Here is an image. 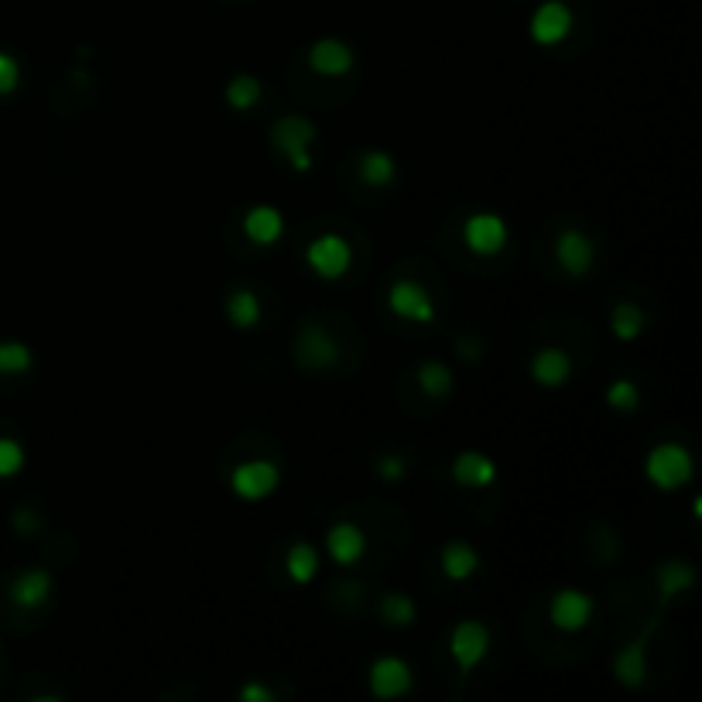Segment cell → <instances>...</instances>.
I'll use <instances>...</instances> for the list:
<instances>
[{"mask_svg":"<svg viewBox=\"0 0 702 702\" xmlns=\"http://www.w3.org/2000/svg\"><path fill=\"white\" fill-rule=\"evenodd\" d=\"M312 140H316V124L306 113H288L274 121L271 127V145L288 158V165L295 172H309L312 169Z\"/></svg>","mask_w":702,"mask_h":702,"instance_id":"1","label":"cell"},{"mask_svg":"<svg viewBox=\"0 0 702 702\" xmlns=\"http://www.w3.org/2000/svg\"><path fill=\"white\" fill-rule=\"evenodd\" d=\"M692 453L682 446V442H658L644 463V473L648 480L658 487V490H678L692 480Z\"/></svg>","mask_w":702,"mask_h":702,"instance_id":"2","label":"cell"},{"mask_svg":"<svg viewBox=\"0 0 702 702\" xmlns=\"http://www.w3.org/2000/svg\"><path fill=\"white\" fill-rule=\"evenodd\" d=\"M306 264L322 281H336L349 271V264H354V247H349L340 233H322V237H316L306 247Z\"/></svg>","mask_w":702,"mask_h":702,"instance_id":"3","label":"cell"},{"mask_svg":"<svg viewBox=\"0 0 702 702\" xmlns=\"http://www.w3.org/2000/svg\"><path fill=\"white\" fill-rule=\"evenodd\" d=\"M387 309L397 319H408V322H418V325L435 322V301L426 292V285H421V281H415V278L394 281L391 292H387Z\"/></svg>","mask_w":702,"mask_h":702,"instance_id":"4","label":"cell"},{"mask_svg":"<svg viewBox=\"0 0 702 702\" xmlns=\"http://www.w3.org/2000/svg\"><path fill=\"white\" fill-rule=\"evenodd\" d=\"M278 483H281V470L271 459H247L230 477L233 494H237L241 501H264L274 494Z\"/></svg>","mask_w":702,"mask_h":702,"instance_id":"5","label":"cell"},{"mask_svg":"<svg viewBox=\"0 0 702 702\" xmlns=\"http://www.w3.org/2000/svg\"><path fill=\"white\" fill-rule=\"evenodd\" d=\"M295 357L301 367H312V370L333 367L340 360V343L333 340V333L325 330V325L306 322L298 330V340H295Z\"/></svg>","mask_w":702,"mask_h":702,"instance_id":"6","label":"cell"},{"mask_svg":"<svg viewBox=\"0 0 702 702\" xmlns=\"http://www.w3.org/2000/svg\"><path fill=\"white\" fill-rule=\"evenodd\" d=\"M490 651V630L483 620H463L449 635V654L463 672H473Z\"/></svg>","mask_w":702,"mask_h":702,"instance_id":"7","label":"cell"},{"mask_svg":"<svg viewBox=\"0 0 702 702\" xmlns=\"http://www.w3.org/2000/svg\"><path fill=\"white\" fill-rule=\"evenodd\" d=\"M593 257H596V247L590 241V233H582L579 226H566L555 237V261L566 274H572V278L590 274Z\"/></svg>","mask_w":702,"mask_h":702,"instance_id":"8","label":"cell"},{"mask_svg":"<svg viewBox=\"0 0 702 702\" xmlns=\"http://www.w3.org/2000/svg\"><path fill=\"white\" fill-rule=\"evenodd\" d=\"M463 244L480 257L501 254L507 244V223L497 213H473L463 223Z\"/></svg>","mask_w":702,"mask_h":702,"instance_id":"9","label":"cell"},{"mask_svg":"<svg viewBox=\"0 0 702 702\" xmlns=\"http://www.w3.org/2000/svg\"><path fill=\"white\" fill-rule=\"evenodd\" d=\"M569 32H572V8L562 4V0H545V4L531 14V38L538 45H545V49L566 41Z\"/></svg>","mask_w":702,"mask_h":702,"instance_id":"10","label":"cell"},{"mask_svg":"<svg viewBox=\"0 0 702 702\" xmlns=\"http://www.w3.org/2000/svg\"><path fill=\"white\" fill-rule=\"evenodd\" d=\"M549 617L558 630H566V635H576L590 624L593 617V600L582 593V590H558L549 603Z\"/></svg>","mask_w":702,"mask_h":702,"instance_id":"11","label":"cell"},{"mask_svg":"<svg viewBox=\"0 0 702 702\" xmlns=\"http://www.w3.org/2000/svg\"><path fill=\"white\" fill-rule=\"evenodd\" d=\"M415 682V675H411V665L405 658H394V654H387V658H378L370 665V692L378 695V699H397V695H405Z\"/></svg>","mask_w":702,"mask_h":702,"instance_id":"12","label":"cell"},{"mask_svg":"<svg viewBox=\"0 0 702 702\" xmlns=\"http://www.w3.org/2000/svg\"><path fill=\"white\" fill-rule=\"evenodd\" d=\"M354 62H357V56L343 38H319V41H312V49H309L312 73L330 76V79L346 76L349 69H354Z\"/></svg>","mask_w":702,"mask_h":702,"instance_id":"13","label":"cell"},{"mask_svg":"<svg viewBox=\"0 0 702 702\" xmlns=\"http://www.w3.org/2000/svg\"><path fill=\"white\" fill-rule=\"evenodd\" d=\"M531 381L542 387H562L572 378V357L558 346H545L531 357Z\"/></svg>","mask_w":702,"mask_h":702,"instance_id":"14","label":"cell"},{"mask_svg":"<svg viewBox=\"0 0 702 702\" xmlns=\"http://www.w3.org/2000/svg\"><path fill=\"white\" fill-rule=\"evenodd\" d=\"M453 477L459 487L466 490H487L490 483L497 480V463L490 459L487 453H477V449H466L453 459Z\"/></svg>","mask_w":702,"mask_h":702,"instance_id":"15","label":"cell"},{"mask_svg":"<svg viewBox=\"0 0 702 702\" xmlns=\"http://www.w3.org/2000/svg\"><path fill=\"white\" fill-rule=\"evenodd\" d=\"M325 549H330L333 562H340V566H354L367 552V534L354 521H336L330 534H325Z\"/></svg>","mask_w":702,"mask_h":702,"instance_id":"16","label":"cell"},{"mask_svg":"<svg viewBox=\"0 0 702 702\" xmlns=\"http://www.w3.org/2000/svg\"><path fill=\"white\" fill-rule=\"evenodd\" d=\"M244 233L261 247H271L281 241V233H285V217H281V209L261 202V206H250L247 217H244Z\"/></svg>","mask_w":702,"mask_h":702,"instance_id":"17","label":"cell"},{"mask_svg":"<svg viewBox=\"0 0 702 702\" xmlns=\"http://www.w3.org/2000/svg\"><path fill=\"white\" fill-rule=\"evenodd\" d=\"M52 596V576L45 569H28L14 579L11 587V600L17 606H25V611H35V606H45Z\"/></svg>","mask_w":702,"mask_h":702,"instance_id":"18","label":"cell"},{"mask_svg":"<svg viewBox=\"0 0 702 702\" xmlns=\"http://www.w3.org/2000/svg\"><path fill=\"white\" fill-rule=\"evenodd\" d=\"M226 319L237 325V330H254L257 322H261V298L250 288H233L226 295Z\"/></svg>","mask_w":702,"mask_h":702,"instance_id":"19","label":"cell"},{"mask_svg":"<svg viewBox=\"0 0 702 702\" xmlns=\"http://www.w3.org/2000/svg\"><path fill=\"white\" fill-rule=\"evenodd\" d=\"M439 566L442 572H446L453 582H463V579H470L480 566V555L473 545H466V542H449L446 549H442V558H439Z\"/></svg>","mask_w":702,"mask_h":702,"instance_id":"20","label":"cell"},{"mask_svg":"<svg viewBox=\"0 0 702 702\" xmlns=\"http://www.w3.org/2000/svg\"><path fill=\"white\" fill-rule=\"evenodd\" d=\"M357 175H360L367 185H373V189H384V185L394 182L397 165H394V158H391L387 151L370 148V151H364L360 161H357Z\"/></svg>","mask_w":702,"mask_h":702,"instance_id":"21","label":"cell"},{"mask_svg":"<svg viewBox=\"0 0 702 702\" xmlns=\"http://www.w3.org/2000/svg\"><path fill=\"white\" fill-rule=\"evenodd\" d=\"M614 672L624 686L630 689H638L644 682V675H648V658H644V638L635 641V644H627L620 654H617V662H614Z\"/></svg>","mask_w":702,"mask_h":702,"instance_id":"22","label":"cell"},{"mask_svg":"<svg viewBox=\"0 0 702 702\" xmlns=\"http://www.w3.org/2000/svg\"><path fill=\"white\" fill-rule=\"evenodd\" d=\"M415 381L429 397H446L453 391V384H456L453 370L442 360H421L418 370H415Z\"/></svg>","mask_w":702,"mask_h":702,"instance_id":"23","label":"cell"},{"mask_svg":"<svg viewBox=\"0 0 702 702\" xmlns=\"http://www.w3.org/2000/svg\"><path fill=\"white\" fill-rule=\"evenodd\" d=\"M285 569H288L292 582H301V587H306V582H312L319 576V552L309 542H295L288 549Z\"/></svg>","mask_w":702,"mask_h":702,"instance_id":"24","label":"cell"},{"mask_svg":"<svg viewBox=\"0 0 702 702\" xmlns=\"http://www.w3.org/2000/svg\"><path fill=\"white\" fill-rule=\"evenodd\" d=\"M223 100H226L230 110H250V107H257V100H261V79L250 76V73L233 76L226 83Z\"/></svg>","mask_w":702,"mask_h":702,"instance_id":"25","label":"cell"},{"mask_svg":"<svg viewBox=\"0 0 702 702\" xmlns=\"http://www.w3.org/2000/svg\"><path fill=\"white\" fill-rule=\"evenodd\" d=\"M695 582V569L689 566L686 558H675V562H665V566L658 569V590L665 600L678 596L682 590H689Z\"/></svg>","mask_w":702,"mask_h":702,"instance_id":"26","label":"cell"},{"mask_svg":"<svg viewBox=\"0 0 702 702\" xmlns=\"http://www.w3.org/2000/svg\"><path fill=\"white\" fill-rule=\"evenodd\" d=\"M644 312H641V306H635V301H620V306H614V312H611V330H614V336L617 340H638L641 333H644Z\"/></svg>","mask_w":702,"mask_h":702,"instance_id":"27","label":"cell"},{"mask_svg":"<svg viewBox=\"0 0 702 702\" xmlns=\"http://www.w3.org/2000/svg\"><path fill=\"white\" fill-rule=\"evenodd\" d=\"M415 614H418L415 603L405 593H387L381 600V620L387 627H408V624H415Z\"/></svg>","mask_w":702,"mask_h":702,"instance_id":"28","label":"cell"},{"mask_svg":"<svg viewBox=\"0 0 702 702\" xmlns=\"http://www.w3.org/2000/svg\"><path fill=\"white\" fill-rule=\"evenodd\" d=\"M32 367V349L21 340L0 343V373H25Z\"/></svg>","mask_w":702,"mask_h":702,"instance_id":"29","label":"cell"},{"mask_svg":"<svg viewBox=\"0 0 702 702\" xmlns=\"http://www.w3.org/2000/svg\"><path fill=\"white\" fill-rule=\"evenodd\" d=\"M641 402V391L635 381H614L611 387H606V405H611L614 411H635Z\"/></svg>","mask_w":702,"mask_h":702,"instance_id":"30","label":"cell"},{"mask_svg":"<svg viewBox=\"0 0 702 702\" xmlns=\"http://www.w3.org/2000/svg\"><path fill=\"white\" fill-rule=\"evenodd\" d=\"M25 466V449L14 439H0V477H14Z\"/></svg>","mask_w":702,"mask_h":702,"instance_id":"31","label":"cell"},{"mask_svg":"<svg viewBox=\"0 0 702 702\" xmlns=\"http://www.w3.org/2000/svg\"><path fill=\"white\" fill-rule=\"evenodd\" d=\"M21 83V69H17V59L8 56V52H0V97H8V93H14Z\"/></svg>","mask_w":702,"mask_h":702,"instance_id":"32","label":"cell"},{"mask_svg":"<svg viewBox=\"0 0 702 702\" xmlns=\"http://www.w3.org/2000/svg\"><path fill=\"white\" fill-rule=\"evenodd\" d=\"M378 470H381V477H384L387 483H397V480L405 477L408 466H405V459H402V456H394V453H391V456H381Z\"/></svg>","mask_w":702,"mask_h":702,"instance_id":"33","label":"cell"},{"mask_svg":"<svg viewBox=\"0 0 702 702\" xmlns=\"http://www.w3.org/2000/svg\"><path fill=\"white\" fill-rule=\"evenodd\" d=\"M241 699H247V702H271L274 692H271L268 686H261V682H247V686L241 689Z\"/></svg>","mask_w":702,"mask_h":702,"instance_id":"34","label":"cell"},{"mask_svg":"<svg viewBox=\"0 0 702 702\" xmlns=\"http://www.w3.org/2000/svg\"><path fill=\"white\" fill-rule=\"evenodd\" d=\"M459 354H463L466 360H477V357L483 354V349H477V340H473V336H463V340H459Z\"/></svg>","mask_w":702,"mask_h":702,"instance_id":"35","label":"cell"}]
</instances>
